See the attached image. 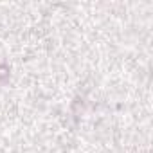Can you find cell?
Masks as SVG:
<instances>
[{
	"instance_id": "1",
	"label": "cell",
	"mask_w": 153,
	"mask_h": 153,
	"mask_svg": "<svg viewBox=\"0 0 153 153\" xmlns=\"http://www.w3.org/2000/svg\"><path fill=\"white\" fill-rule=\"evenodd\" d=\"M9 78V68L6 65H0V83H4Z\"/></svg>"
}]
</instances>
